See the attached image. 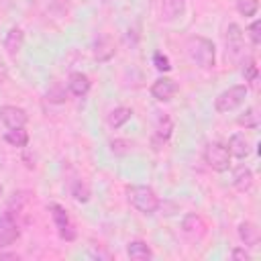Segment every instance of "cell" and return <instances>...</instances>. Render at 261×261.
I'll use <instances>...</instances> for the list:
<instances>
[{"label":"cell","mask_w":261,"mask_h":261,"mask_svg":"<svg viewBox=\"0 0 261 261\" xmlns=\"http://www.w3.org/2000/svg\"><path fill=\"white\" fill-rule=\"evenodd\" d=\"M186 55L200 69H212L216 65V47L206 37H190L186 41Z\"/></svg>","instance_id":"1"},{"label":"cell","mask_w":261,"mask_h":261,"mask_svg":"<svg viewBox=\"0 0 261 261\" xmlns=\"http://www.w3.org/2000/svg\"><path fill=\"white\" fill-rule=\"evenodd\" d=\"M126 198L133 208H137L141 214H153L159 208V198L153 188L149 186H133L126 190Z\"/></svg>","instance_id":"2"},{"label":"cell","mask_w":261,"mask_h":261,"mask_svg":"<svg viewBox=\"0 0 261 261\" xmlns=\"http://www.w3.org/2000/svg\"><path fill=\"white\" fill-rule=\"evenodd\" d=\"M249 90L245 84H239V86H230L228 90L220 92L214 100V110L218 114H224V112H230L234 108H239L241 104H245V98H247Z\"/></svg>","instance_id":"3"},{"label":"cell","mask_w":261,"mask_h":261,"mask_svg":"<svg viewBox=\"0 0 261 261\" xmlns=\"http://www.w3.org/2000/svg\"><path fill=\"white\" fill-rule=\"evenodd\" d=\"M49 212H51L53 224H55V228H57V234H59L63 241H75L77 230H75V224H73L71 216L67 214V210H65L61 204H49Z\"/></svg>","instance_id":"4"},{"label":"cell","mask_w":261,"mask_h":261,"mask_svg":"<svg viewBox=\"0 0 261 261\" xmlns=\"http://www.w3.org/2000/svg\"><path fill=\"white\" fill-rule=\"evenodd\" d=\"M204 161L210 169L214 171H226L228 165H230V153L226 149V145L214 141V143H208L206 145V151H204Z\"/></svg>","instance_id":"5"},{"label":"cell","mask_w":261,"mask_h":261,"mask_svg":"<svg viewBox=\"0 0 261 261\" xmlns=\"http://www.w3.org/2000/svg\"><path fill=\"white\" fill-rule=\"evenodd\" d=\"M226 57L234 63L245 61V37L237 22H230L226 29Z\"/></svg>","instance_id":"6"},{"label":"cell","mask_w":261,"mask_h":261,"mask_svg":"<svg viewBox=\"0 0 261 261\" xmlns=\"http://www.w3.org/2000/svg\"><path fill=\"white\" fill-rule=\"evenodd\" d=\"M20 237V228L16 222V216L8 210H4L0 214V251L10 247L12 243H16Z\"/></svg>","instance_id":"7"},{"label":"cell","mask_w":261,"mask_h":261,"mask_svg":"<svg viewBox=\"0 0 261 261\" xmlns=\"http://www.w3.org/2000/svg\"><path fill=\"white\" fill-rule=\"evenodd\" d=\"M206 230H208V224H206V220L200 214H194L192 212V214H186L184 216V220H181V232H184V237L188 241L196 243V241L204 239Z\"/></svg>","instance_id":"8"},{"label":"cell","mask_w":261,"mask_h":261,"mask_svg":"<svg viewBox=\"0 0 261 261\" xmlns=\"http://www.w3.org/2000/svg\"><path fill=\"white\" fill-rule=\"evenodd\" d=\"M171 133H173V122H171V118L165 114V112H159L157 116H155V133H153V147L155 149H161L167 141H169V137H171Z\"/></svg>","instance_id":"9"},{"label":"cell","mask_w":261,"mask_h":261,"mask_svg":"<svg viewBox=\"0 0 261 261\" xmlns=\"http://www.w3.org/2000/svg\"><path fill=\"white\" fill-rule=\"evenodd\" d=\"M0 120L6 124V128H18L29 122V114H27V110H22L18 106H2Z\"/></svg>","instance_id":"10"},{"label":"cell","mask_w":261,"mask_h":261,"mask_svg":"<svg viewBox=\"0 0 261 261\" xmlns=\"http://www.w3.org/2000/svg\"><path fill=\"white\" fill-rule=\"evenodd\" d=\"M177 92V84L169 77H157L151 86V96L159 102H169Z\"/></svg>","instance_id":"11"},{"label":"cell","mask_w":261,"mask_h":261,"mask_svg":"<svg viewBox=\"0 0 261 261\" xmlns=\"http://www.w3.org/2000/svg\"><path fill=\"white\" fill-rule=\"evenodd\" d=\"M226 149H228L230 157H237V159H247L251 155V143H249V139L243 133H234L228 139Z\"/></svg>","instance_id":"12"},{"label":"cell","mask_w":261,"mask_h":261,"mask_svg":"<svg viewBox=\"0 0 261 261\" xmlns=\"http://www.w3.org/2000/svg\"><path fill=\"white\" fill-rule=\"evenodd\" d=\"M24 45V33L20 27H12L4 37V49L10 57H16Z\"/></svg>","instance_id":"13"},{"label":"cell","mask_w":261,"mask_h":261,"mask_svg":"<svg viewBox=\"0 0 261 261\" xmlns=\"http://www.w3.org/2000/svg\"><path fill=\"white\" fill-rule=\"evenodd\" d=\"M90 86H92L90 77H88L86 73H82V71H73V73L69 75V80H67L69 92H71L73 96H77V98H84V96L90 92Z\"/></svg>","instance_id":"14"},{"label":"cell","mask_w":261,"mask_h":261,"mask_svg":"<svg viewBox=\"0 0 261 261\" xmlns=\"http://www.w3.org/2000/svg\"><path fill=\"white\" fill-rule=\"evenodd\" d=\"M239 232V239L247 245V247H257L259 245V239H261V232L257 228V224H253L251 220H243L237 228Z\"/></svg>","instance_id":"15"},{"label":"cell","mask_w":261,"mask_h":261,"mask_svg":"<svg viewBox=\"0 0 261 261\" xmlns=\"http://www.w3.org/2000/svg\"><path fill=\"white\" fill-rule=\"evenodd\" d=\"M232 186L239 192H249L253 188V171L247 165H239L232 171Z\"/></svg>","instance_id":"16"},{"label":"cell","mask_w":261,"mask_h":261,"mask_svg":"<svg viewBox=\"0 0 261 261\" xmlns=\"http://www.w3.org/2000/svg\"><path fill=\"white\" fill-rule=\"evenodd\" d=\"M126 255L133 259V261H147V259H153V251L151 247L145 243V241H130L126 245Z\"/></svg>","instance_id":"17"},{"label":"cell","mask_w":261,"mask_h":261,"mask_svg":"<svg viewBox=\"0 0 261 261\" xmlns=\"http://www.w3.org/2000/svg\"><path fill=\"white\" fill-rule=\"evenodd\" d=\"M114 43L110 37H100L98 43H96V49H94V57L98 61H108L112 55H114Z\"/></svg>","instance_id":"18"},{"label":"cell","mask_w":261,"mask_h":261,"mask_svg":"<svg viewBox=\"0 0 261 261\" xmlns=\"http://www.w3.org/2000/svg\"><path fill=\"white\" fill-rule=\"evenodd\" d=\"M4 141L12 147H27L29 145V133L24 130V126H18V128H8V133L4 135Z\"/></svg>","instance_id":"19"},{"label":"cell","mask_w":261,"mask_h":261,"mask_svg":"<svg viewBox=\"0 0 261 261\" xmlns=\"http://www.w3.org/2000/svg\"><path fill=\"white\" fill-rule=\"evenodd\" d=\"M184 12V0H161V18L173 20Z\"/></svg>","instance_id":"20"},{"label":"cell","mask_w":261,"mask_h":261,"mask_svg":"<svg viewBox=\"0 0 261 261\" xmlns=\"http://www.w3.org/2000/svg\"><path fill=\"white\" fill-rule=\"evenodd\" d=\"M130 116H133V110H130V108L118 106V108H114V110L108 114V124H110L112 128H120L124 122L130 120Z\"/></svg>","instance_id":"21"},{"label":"cell","mask_w":261,"mask_h":261,"mask_svg":"<svg viewBox=\"0 0 261 261\" xmlns=\"http://www.w3.org/2000/svg\"><path fill=\"white\" fill-rule=\"evenodd\" d=\"M237 122H239L241 126H245V128H257V126H259V114H257V108H255V106L247 108V110L237 118Z\"/></svg>","instance_id":"22"},{"label":"cell","mask_w":261,"mask_h":261,"mask_svg":"<svg viewBox=\"0 0 261 261\" xmlns=\"http://www.w3.org/2000/svg\"><path fill=\"white\" fill-rule=\"evenodd\" d=\"M237 10L243 16H255L259 10V0H237Z\"/></svg>","instance_id":"23"},{"label":"cell","mask_w":261,"mask_h":261,"mask_svg":"<svg viewBox=\"0 0 261 261\" xmlns=\"http://www.w3.org/2000/svg\"><path fill=\"white\" fill-rule=\"evenodd\" d=\"M71 194H73V198H75L77 202H88V200H90V188H88L82 179H77V181L71 186Z\"/></svg>","instance_id":"24"},{"label":"cell","mask_w":261,"mask_h":261,"mask_svg":"<svg viewBox=\"0 0 261 261\" xmlns=\"http://www.w3.org/2000/svg\"><path fill=\"white\" fill-rule=\"evenodd\" d=\"M243 75H245V80L247 82H251V84H255L257 82V77H259V69H257V65H255V59H247V61H243Z\"/></svg>","instance_id":"25"},{"label":"cell","mask_w":261,"mask_h":261,"mask_svg":"<svg viewBox=\"0 0 261 261\" xmlns=\"http://www.w3.org/2000/svg\"><path fill=\"white\" fill-rule=\"evenodd\" d=\"M153 65H155V69L157 71H161V73H167L169 69H171V61H169V57L167 55H163V53H153Z\"/></svg>","instance_id":"26"},{"label":"cell","mask_w":261,"mask_h":261,"mask_svg":"<svg viewBox=\"0 0 261 261\" xmlns=\"http://www.w3.org/2000/svg\"><path fill=\"white\" fill-rule=\"evenodd\" d=\"M130 141H126V139H114V141H110V151L114 153V155H126L128 151H130Z\"/></svg>","instance_id":"27"},{"label":"cell","mask_w":261,"mask_h":261,"mask_svg":"<svg viewBox=\"0 0 261 261\" xmlns=\"http://www.w3.org/2000/svg\"><path fill=\"white\" fill-rule=\"evenodd\" d=\"M249 37H251V43H253L255 47L261 43V20H259V18L249 24Z\"/></svg>","instance_id":"28"},{"label":"cell","mask_w":261,"mask_h":261,"mask_svg":"<svg viewBox=\"0 0 261 261\" xmlns=\"http://www.w3.org/2000/svg\"><path fill=\"white\" fill-rule=\"evenodd\" d=\"M232 259H241V261H251V255L245 251V249H241V247H237V249H232Z\"/></svg>","instance_id":"29"},{"label":"cell","mask_w":261,"mask_h":261,"mask_svg":"<svg viewBox=\"0 0 261 261\" xmlns=\"http://www.w3.org/2000/svg\"><path fill=\"white\" fill-rule=\"evenodd\" d=\"M8 80V67L4 65V61L0 59V82H6Z\"/></svg>","instance_id":"30"},{"label":"cell","mask_w":261,"mask_h":261,"mask_svg":"<svg viewBox=\"0 0 261 261\" xmlns=\"http://www.w3.org/2000/svg\"><path fill=\"white\" fill-rule=\"evenodd\" d=\"M2 259H18V255L16 253H0V261Z\"/></svg>","instance_id":"31"},{"label":"cell","mask_w":261,"mask_h":261,"mask_svg":"<svg viewBox=\"0 0 261 261\" xmlns=\"http://www.w3.org/2000/svg\"><path fill=\"white\" fill-rule=\"evenodd\" d=\"M2 194H4V188H2V186H0V196H2Z\"/></svg>","instance_id":"32"}]
</instances>
